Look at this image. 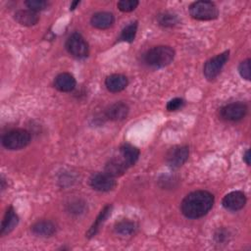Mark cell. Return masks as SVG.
Masks as SVG:
<instances>
[{
    "instance_id": "22",
    "label": "cell",
    "mask_w": 251,
    "mask_h": 251,
    "mask_svg": "<svg viewBox=\"0 0 251 251\" xmlns=\"http://www.w3.org/2000/svg\"><path fill=\"white\" fill-rule=\"evenodd\" d=\"M157 21L160 25L164 27H172L178 23L177 17L170 12H164L158 15Z\"/></svg>"
},
{
    "instance_id": "14",
    "label": "cell",
    "mask_w": 251,
    "mask_h": 251,
    "mask_svg": "<svg viewBox=\"0 0 251 251\" xmlns=\"http://www.w3.org/2000/svg\"><path fill=\"white\" fill-rule=\"evenodd\" d=\"M114 16L112 13L109 12H98L95 13L90 20V23L92 26L99 28V29H105L110 27L114 24Z\"/></svg>"
},
{
    "instance_id": "12",
    "label": "cell",
    "mask_w": 251,
    "mask_h": 251,
    "mask_svg": "<svg viewBox=\"0 0 251 251\" xmlns=\"http://www.w3.org/2000/svg\"><path fill=\"white\" fill-rule=\"evenodd\" d=\"M128 81L126 75L121 74H113L106 77L105 79V85L107 89L111 92H120L124 90Z\"/></svg>"
},
{
    "instance_id": "2",
    "label": "cell",
    "mask_w": 251,
    "mask_h": 251,
    "mask_svg": "<svg viewBox=\"0 0 251 251\" xmlns=\"http://www.w3.org/2000/svg\"><path fill=\"white\" fill-rule=\"evenodd\" d=\"M174 58L175 50L172 47L159 45L147 50L143 56V61L148 67L160 69L170 65Z\"/></svg>"
},
{
    "instance_id": "4",
    "label": "cell",
    "mask_w": 251,
    "mask_h": 251,
    "mask_svg": "<svg viewBox=\"0 0 251 251\" xmlns=\"http://www.w3.org/2000/svg\"><path fill=\"white\" fill-rule=\"evenodd\" d=\"M189 14L193 19L200 21H210L218 17L217 6L211 1H197L190 5Z\"/></svg>"
},
{
    "instance_id": "28",
    "label": "cell",
    "mask_w": 251,
    "mask_h": 251,
    "mask_svg": "<svg viewBox=\"0 0 251 251\" xmlns=\"http://www.w3.org/2000/svg\"><path fill=\"white\" fill-rule=\"evenodd\" d=\"M228 233H227V230L226 229H225V228H221V229H218L217 230V232L215 233V239H216V241L217 242H225V241H226L227 240V237H228V235H227Z\"/></svg>"
},
{
    "instance_id": "5",
    "label": "cell",
    "mask_w": 251,
    "mask_h": 251,
    "mask_svg": "<svg viewBox=\"0 0 251 251\" xmlns=\"http://www.w3.org/2000/svg\"><path fill=\"white\" fill-rule=\"evenodd\" d=\"M66 49L72 56L79 59L87 57L89 53L88 43L83 36L77 32H74L68 37L66 41Z\"/></svg>"
},
{
    "instance_id": "13",
    "label": "cell",
    "mask_w": 251,
    "mask_h": 251,
    "mask_svg": "<svg viewBox=\"0 0 251 251\" xmlns=\"http://www.w3.org/2000/svg\"><path fill=\"white\" fill-rule=\"evenodd\" d=\"M54 86L62 92H70L75 87V79L69 73H62L54 79Z\"/></svg>"
},
{
    "instance_id": "10",
    "label": "cell",
    "mask_w": 251,
    "mask_h": 251,
    "mask_svg": "<svg viewBox=\"0 0 251 251\" xmlns=\"http://www.w3.org/2000/svg\"><path fill=\"white\" fill-rule=\"evenodd\" d=\"M222 204L226 210L238 211L245 206L246 196L241 191H231L223 198Z\"/></svg>"
},
{
    "instance_id": "8",
    "label": "cell",
    "mask_w": 251,
    "mask_h": 251,
    "mask_svg": "<svg viewBox=\"0 0 251 251\" xmlns=\"http://www.w3.org/2000/svg\"><path fill=\"white\" fill-rule=\"evenodd\" d=\"M189 150L185 145H178L171 148L166 155L167 164L173 168L177 169L181 167L188 159Z\"/></svg>"
},
{
    "instance_id": "9",
    "label": "cell",
    "mask_w": 251,
    "mask_h": 251,
    "mask_svg": "<svg viewBox=\"0 0 251 251\" xmlns=\"http://www.w3.org/2000/svg\"><path fill=\"white\" fill-rule=\"evenodd\" d=\"M89 184L94 190L106 192L112 190L116 186L117 182L114 176L105 172L93 174L89 178Z\"/></svg>"
},
{
    "instance_id": "20",
    "label": "cell",
    "mask_w": 251,
    "mask_h": 251,
    "mask_svg": "<svg viewBox=\"0 0 251 251\" xmlns=\"http://www.w3.org/2000/svg\"><path fill=\"white\" fill-rule=\"evenodd\" d=\"M111 209H112V206L111 205H106L103 209H102V211L100 212V214L97 216V218H96V220H95V222L93 223V225L91 226V227L89 228V230L87 231V237H92V236H94L96 233H97V231H98V229H99V227L101 226V225L106 221V219L108 218V216L111 214Z\"/></svg>"
},
{
    "instance_id": "3",
    "label": "cell",
    "mask_w": 251,
    "mask_h": 251,
    "mask_svg": "<svg viewBox=\"0 0 251 251\" xmlns=\"http://www.w3.org/2000/svg\"><path fill=\"white\" fill-rule=\"evenodd\" d=\"M30 142V134L23 128H16L8 131L2 137V144L9 150H19Z\"/></svg>"
},
{
    "instance_id": "11",
    "label": "cell",
    "mask_w": 251,
    "mask_h": 251,
    "mask_svg": "<svg viewBox=\"0 0 251 251\" xmlns=\"http://www.w3.org/2000/svg\"><path fill=\"white\" fill-rule=\"evenodd\" d=\"M128 106L124 102H116L106 109V117L112 121H122L128 114Z\"/></svg>"
},
{
    "instance_id": "24",
    "label": "cell",
    "mask_w": 251,
    "mask_h": 251,
    "mask_svg": "<svg viewBox=\"0 0 251 251\" xmlns=\"http://www.w3.org/2000/svg\"><path fill=\"white\" fill-rule=\"evenodd\" d=\"M25 4L27 7V9L33 12L42 11L48 6V2L45 0H27L25 2Z\"/></svg>"
},
{
    "instance_id": "6",
    "label": "cell",
    "mask_w": 251,
    "mask_h": 251,
    "mask_svg": "<svg viewBox=\"0 0 251 251\" xmlns=\"http://www.w3.org/2000/svg\"><path fill=\"white\" fill-rule=\"evenodd\" d=\"M228 56H229V52L228 51H225L211 59H209L203 68V73L204 75L207 79L212 80L214 79L222 71L223 67L226 65V61L228 60Z\"/></svg>"
},
{
    "instance_id": "7",
    "label": "cell",
    "mask_w": 251,
    "mask_h": 251,
    "mask_svg": "<svg viewBox=\"0 0 251 251\" xmlns=\"http://www.w3.org/2000/svg\"><path fill=\"white\" fill-rule=\"evenodd\" d=\"M247 110L248 108L243 102H234L224 106L220 110V115L226 121L237 122L245 117Z\"/></svg>"
},
{
    "instance_id": "1",
    "label": "cell",
    "mask_w": 251,
    "mask_h": 251,
    "mask_svg": "<svg viewBox=\"0 0 251 251\" xmlns=\"http://www.w3.org/2000/svg\"><path fill=\"white\" fill-rule=\"evenodd\" d=\"M214 204V196L205 190H196L187 194L181 204V213L188 219H198L205 216Z\"/></svg>"
},
{
    "instance_id": "26",
    "label": "cell",
    "mask_w": 251,
    "mask_h": 251,
    "mask_svg": "<svg viewBox=\"0 0 251 251\" xmlns=\"http://www.w3.org/2000/svg\"><path fill=\"white\" fill-rule=\"evenodd\" d=\"M238 72L241 77L246 80H250L251 78V71H250V59H246L240 63L238 67Z\"/></svg>"
},
{
    "instance_id": "17",
    "label": "cell",
    "mask_w": 251,
    "mask_h": 251,
    "mask_svg": "<svg viewBox=\"0 0 251 251\" xmlns=\"http://www.w3.org/2000/svg\"><path fill=\"white\" fill-rule=\"evenodd\" d=\"M33 234L41 237H49L56 231V226L51 221H39L31 226Z\"/></svg>"
},
{
    "instance_id": "15",
    "label": "cell",
    "mask_w": 251,
    "mask_h": 251,
    "mask_svg": "<svg viewBox=\"0 0 251 251\" xmlns=\"http://www.w3.org/2000/svg\"><path fill=\"white\" fill-rule=\"evenodd\" d=\"M18 222H19V217L16 214L15 210L13 209V207H9L5 213V216L1 224V230H0L1 235H5L11 232L14 229V227L18 225Z\"/></svg>"
},
{
    "instance_id": "23",
    "label": "cell",
    "mask_w": 251,
    "mask_h": 251,
    "mask_svg": "<svg viewBox=\"0 0 251 251\" xmlns=\"http://www.w3.org/2000/svg\"><path fill=\"white\" fill-rule=\"evenodd\" d=\"M137 31V23H130L127 25L121 33V39L126 42H132L135 38V34Z\"/></svg>"
},
{
    "instance_id": "29",
    "label": "cell",
    "mask_w": 251,
    "mask_h": 251,
    "mask_svg": "<svg viewBox=\"0 0 251 251\" xmlns=\"http://www.w3.org/2000/svg\"><path fill=\"white\" fill-rule=\"evenodd\" d=\"M243 160H244V162H245L248 166L250 165V152H249L248 149L245 151V153H244V155H243Z\"/></svg>"
},
{
    "instance_id": "27",
    "label": "cell",
    "mask_w": 251,
    "mask_h": 251,
    "mask_svg": "<svg viewBox=\"0 0 251 251\" xmlns=\"http://www.w3.org/2000/svg\"><path fill=\"white\" fill-rule=\"evenodd\" d=\"M183 104H184V102L181 98H174L168 102L167 109H168V111H176L179 108H181L183 106Z\"/></svg>"
},
{
    "instance_id": "21",
    "label": "cell",
    "mask_w": 251,
    "mask_h": 251,
    "mask_svg": "<svg viewBox=\"0 0 251 251\" xmlns=\"http://www.w3.org/2000/svg\"><path fill=\"white\" fill-rule=\"evenodd\" d=\"M137 228V226L135 223L131 221H121L116 224L115 226V231L122 235H130L135 232Z\"/></svg>"
},
{
    "instance_id": "25",
    "label": "cell",
    "mask_w": 251,
    "mask_h": 251,
    "mask_svg": "<svg viewBox=\"0 0 251 251\" xmlns=\"http://www.w3.org/2000/svg\"><path fill=\"white\" fill-rule=\"evenodd\" d=\"M119 10L122 12H131L133 11L137 6H138V1L137 0H121L117 4Z\"/></svg>"
},
{
    "instance_id": "19",
    "label": "cell",
    "mask_w": 251,
    "mask_h": 251,
    "mask_svg": "<svg viewBox=\"0 0 251 251\" xmlns=\"http://www.w3.org/2000/svg\"><path fill=\"white\" fill-rule=\"evenodd\" d=\"M128 167L124 162V160L121 158H112L108 161V163L105 166V172L112 176H122Z\"/></svg>"
},
{
    "instance_id": "30",
    "label": "cell",
    "mask_w": 251,
    "mask_h": 251,
    "mask_svg": "<svg viewBox=\"0 0 251 251\" xmlns=\"http://www.w3.org/2000/svg\"><path fill=\"white\" fill-rule=\"evenodd\" d=\"M79 4V1H74L71 3V6H70V10H74L75 9V7Z\"/></svg>"
},
{
    "instance_id": "18",
    "label": "cell",
    "mask_w": 251,
    "mask_h": 251,
    "mask_svg": "<svg viewBox=\"0 0 251 251\" xmlns=\"http://www.w3.org/2000/svg\"><path fill=\"white\" fill-rule=\"evenodd\" d=\"M121 156L127 167L133 166L139 157V150L130 144H124L120 148Z\"/></svg>"
},
{
    "instance_id": "16",
    "label": "cell",
    "mask_w": 251,
    "mask_h": 251,
    "mask_svg": "<svg viewBox=\"0 0 251 251\" xmlns=\"http://www.w3.org/2000/svg\"><path fill=\"white\" fill-rule=\"evenodd\" d=\"M15 20L22 25L25 26H31L37 24L39 18L36 14V12H33L29 9L25 10H19L14 15Z\"/></svg>"
}]
</instances>
